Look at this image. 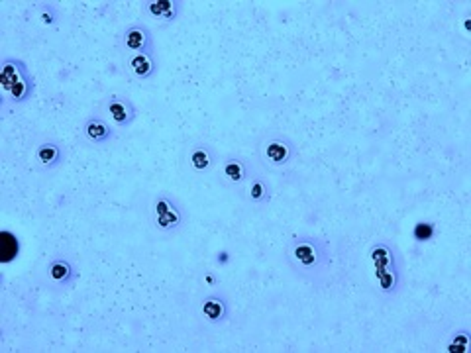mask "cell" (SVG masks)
<instances>
[{
    "instance_id": "obj_12",
    "label": "cell",
    "mask_w": 471,
    "mask_h": 353,
    "mask_svg": "<svg viewBox=\"0 0 471 353\" xmlns=\"http://www.w3.org/2000/svg\"><path fill=\"white\" fill-rule=\"evenodd\" d=\"M20 255V239L10 230L0 232V263L8 265Z\"/></svg>"
},
{
    "instance_id": "obj_15",
    "label": "cell",
    "mask_w": 471,
    "mask_h": 353,
    "mask_svg": "<svg viewBox=\"0 0 471 353\" xmlns=\"http://www.w3.org/2000/svg\"><path fill=\"white\" fill-rule=\"evenodd\" d=\"M189 163H191V167H193L195 171H198V173L208 171V169L214 165L212 151H210L208 146H203V144L193 146L191 151H189Z\"/></svg>"
},
{
    "instance_id": "obj_20",
    "label": "cell",
    "mask_w": 471,
    "mask_h": 353,
    "mask_svg": "<svg viewBox=\"0 0 471 353\" xmlns=\"http://www.w3.org/2000/svg\"><path fill=\"white\" fill-rule=\"evenodd\" d=\"M40 20H42V24H46V26H53V24H55L53 8H51V6H42V10H40Z\"/></svg>"
},
{
    "instance_id": "obj_2",
    "label": "cell",
    "mask_w": 471,
    "mask_h": 353,
    "mask_svg": "<svg viewBox=\"0 0 471 353\" xmlns=\"http://www.w3.org/2000/svg\"><path fill=\"white\" fill-rule=\"evenodd\" d=\"M369 255H371V261L375 265V275H377L381 291L383 293H397L399 269H397V261H395V251L385 243H377V246L371 248Z\"/></svg>"
},
{
    "instance_id": "obj_3",
    "label": "cell",
    "mask_w": 471,
    "mask_h": 353,
    "mask_svg": "<svg viewBox=\"0 0 471 353\" xmlns=\"http://www.w3.org/2000/svg\"><path fill=\"white\" fill-rule=\"evenodd\" d=\"M289 259L300 271H314L324 261V250L318 239L297 238L291 243Z\"/></svg>"
},
{
    "instance_id": "obj_11",
    "label": "cell",
    "mask_w": 471,
    "mask_h": 353,
    "mask_svg": "<svg viewBox=\"0 0 471 353\" xmlns=\"http://www.w3.org/2000/svg\"><path fill=\"white\" fill-rule=\"evenodd\" d=\"M128 69L132 71L134 77L138 79H148L155 73V61H153V55L150 51H144V53H132L128 58Z\"/></svg>"
},
{
    "instance_id": "obj_21",
    "label": "cell",
    "mask_w": 471,
    "mask_h": 353,
    "mask_svg": "<svg viewBox=\"0 0 471 353\" xmlns=\"http://www.w3.org/2000/svg\"><path fill=\"white\" fill-rule=\"evenodd\" d=\"M219 261H220V263H226V261H228V253H226V251H222V253H220V255H219Z\"/></svg>"
},
{
    "instance_id": "obj_19",
    "label": "cell",
    "mask_w": 471,
    "mask_h": 353,
    "mask_svg": "<svg viewBox=\"0 0 471 353\" xmlns=\"http://www.w3.org/2000/svg\"><path fill=\"white\" fill-rule=\"evenodd\" d=\"M470 332L461 330L458 332L454 338H452V342L448 343V347H446V352L449 353H468L470 352Z\"/></svg>"
},
{
    "instance_id": "obj_1",
    "label": "cell",
    "mask_w": 471,
    "mask_h": 353,
    "mask_svg": "<svg viewBox=\"0 0 471 353\" xmlns=\"http://www.w3.org/2000/svg\"><path fill=\"white\" fill-rule=\"evenodd\" d=\"M0 87L12 103L20 104L28 101V96L34 91V80L24 63L16 59H6L0 71Z\"/></svg>"
},
{
    "instance_id": "obj_5",
    "label": "cell",
    "mask_w": 471,
    "mask_h": 353,
    "mask_svg": "<svg viewBox=\"0 0 471 353\" xmlns=\"http://www.w3.org/2000/svg\"><path fill=\"white\" fill-rule=\"evenodd\" d=\"M104 110L114 128H128L136 118V108L128 96L110 94L104 103Z\"/></svg>"
},
{
    "instance_id": "obj_14",
    "label": "cell",
    "mask_w": 471,
    "mask_h": 353,
    "mask_svg": "<svg viewBox=\"0 0 471 353\" xmlns=\"http://www.w3.org/2000/svg\"><path fill=\"white\" fill-rule=\"evenodd\" d=\"M47 277L53 285H69L75 277V269L67 259H53L47 265Z\"/></svg>"
},
{
    "instance_id": "obj_13",
    "label": "cell",
    "mask_w": 471,
    "mask_h": 353,
    "mask_svg": "<svg viewBox=\"0 0 471 353\" xmlns=\"http://www.w3.org/2000/svg\"><path fill=\"white\" fill-rule=\"evenodd\" d=\"M220 171H222V177L230 184H241L248 179V167L238 157H228V160L222 161L220 163Z\"/></svg>"
},
{
    "instance_id": "obj_7",
    "label": "cell",
    "mask_w": 471,
    "mask_h": 353,
    "mask_svg": "<svg viewBox=\"0 0 471 353\" xmlns=\"http://www.w3.org/2000/svg\"><path fill=\"white\" fill-rule=\"evenodd\" d=\"M122 47L132 53H144L150 51L151 32L146 26H130L122 35Z\"/></svg>"
},
{
    "instance_id": "obj_17",
    "label": "cell",
    "mask_w": 471,
    "mask_h": 353,
    "mask_svg": "<svg viewBox=\"0 0 471 353\" xmlns=\"http://www.w3.org/2000/svg\"><path fill=\"white\" fill-rule=\"evenodd\" d=\"M248 198L252 203H255V205H262L265 200H269V187H267V182L262 177L252 179V184L248 189Z\"/></svg>"
},
{
    "instance_id": "obj_10",
    "label": "cell",
    "mask_w": 471,
    "mask_h": 353,
    "mask_svg": "<svg viewBox=\"0 0 471 353\" xmlns=\"http://www.w3.org/2000/svg\"><path fill=\"white\" fill-rule=\"evenodd\" d=\"M200 312H203V316H205L207 322L219 324V322L226 320V316H228V302H226L224 296L210 295L203 300Z\"/></svg>"
},
{
    "instance_id": "obj_16",
    "label": "cell",
    "mask_w": 471,
    "mask_h": 353,
    "mask_svg": "<svg viewBox=\"0 0 471 353\" xmlns=\"http://www.w3.org/2000/svg\"><path fill=\"white\" fill-rule=\"evenodd\" d=\"M148 10H150L151 16H157L161 20H165V22H173L179 16V2L153 0V2H148Z\"/></svg>"
},
{
    "instance_id": "obj_4",
    "label": "cell",
    "mask_w": 471,
    "mask_h": 353,
    "mask_svg": "<svg viewBox=\"0 0 471 353\" xmlns=\"http://www.w3.org/2000/svg\"><path fill=\"white\" fill-rule=\"evenodd\" d=\"M153 224L161 232H173L181 228L183 214L167 194H160L153 200Z\"/></svg>"
},
{
    "instance_id": "obj_18",
    "label": "cell",
    "mask_w": 471,
    "mask_h": 353,
    "mask_svg": "<svg viewBox=\"0 0 471 353\" xmlns=\"http://www.w3.org/2000/svg\"><path fill=\"white\" fill-rule=\"evenodd\" d=\"M436 234V224L434 222H428V220H422V222H416L413 228V238L418 241V243H425V241H430Z\"/></svg>"
},
{
    "instance_id": "obj_9",
    "label": "cell",
    "mask_w": 471,
    "mask_h": 353,
    "mask_svg": "<svg viewBox=\"0 0 471 353\" xmlns=\"http://www.w3.org/2000/svg\"><path fill=\"white\" fill-rule=\"evenodd\" d=\"M34 160L40 167L44 169H53L58 167L61 160H63V149L59 146L58 141H42L37 144V148L34 151Z\"/></svg>"
},
{
    "instance_id": "obj_8",
    "label": "cell",
    "mask_w": 471,
    "mask_h": 353,
    "mask_svg": "<svg viewBox=\"0 0 471 353\" xmlns=\"http://www.w3.org/2000/svg\"><path fill=\"white\" fill-rule=\"evenodd\" d=\"M83 134L91 144H106L114 137V126L99 116H91L83 126Z\"/></svg>"
},
{
    "instance_id": "obj_6",
    "label": "cell",
    "mask_w": 471,
    "mask_h": 353,
    "mask_svg": "<svg viewBox=\"0 0 471 353\" xmlns=\"http://www.w3.org/2000/svg\"><path fill=\"white\" fill-rule=\"evenodd\" d=\"M295 149L285 137H269L262 146V160L271 167H283L293 160Z\"/></svg>"
}]
</instances>
